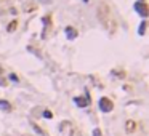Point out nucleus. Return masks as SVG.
<instances>
[{"mask_svg":"<svg viewBox=\"0 0 149 136\" xmlns=\"http://www.w3.org/2000/svg\"><path fill=\"white\" fill-rule=\"evenodd\" d=\"M0 109H2V111H10L11 106H10V103H8V101H3V99H0Z\"/></svg>","mask_w":149,"mask_h":136,"instance_id":"nucleus-5","label":"nucleus"},{"mask_svg":"<svg viewBox=\"0 0 149 136\" xmlns=\"http://www.w3.org/2000/svg\"><path fill=\"white\" fill-rule=\"evenodd\" d=\"M100 135H101L100 130H95V131H93V136H100Z\"/></svg>","mask_w":149,"mask_h":136,"instance_id":"nucleus-11","label":"nucleus"},{"mask_svg":"<svg viewBox=\"0 0 149 136\" xmlns=\"http://www.w3.org/2000/svg\"><path fill=\"white\" fill-rule=\"evenodd\" d=\"M85 2H88V0H85Z\"/></svg>","mask_w":149,"mask_h":136,"instance_id":"nucleus-13","label":"nucleus"},{"mask_svg":"<svg viewBox=\"0 0 149 136\" xmlns=\"http://www.w3.org/2000/svg\"><path fill=\"white\" fill-rule=\"evenodd\" d=\"M144 31H146V21H143L139 24V29H138V34L139 35H144Z\"/></svg>","mask_w":149,"mask_h":136,"instance_id":"nucleus-7","label":"nucleus"},{"mask_svg":"<svg viewBox=\"0 0 149 136\" xmlns=\"http://www.w3.org/2000/svg\"><path fill=\"white\" fill-rule=\"evenodd\" d=\"M14 26H16V23H11V24H10V29H8V31H14Z\"/></svg>","mask_w":149,"mask_h":136,"instance_id":"nucleus-10","label":"nucleus"},{"mask_svg":"<svg viewBox=\"0 0 149 136\" xmlns=\"http://www.w3.org/2000/svg\"><path fill=\"white\" fill-rule=\"evenodd\" d=\"M10 80H11V82H14V83H18V77L14 75V74H10Z\"/></svg>","mask_w":149,"mask_h":136,"instance_id":"nucleus-8","label":"nucleus"},{"mask_svg":"<svg viewBox=\"0 0 149 136\" xmlns=\"http://www.w3.org/2000/svg\"><path fill=\"white\" fill-rule=\"evenodd\" d=\"M2 72H3V67H2V66H0V74H2Z\"/></svg>","mask_w":149,"mask_h":136,"instance_id":"nucleus-12","label":"nucleus"},{"mask_svg":"<svg viewBox=\"0 0 149 136\" xmlns=\"http://www.w3.org/2000/svg\"><path fill=\"white\" fill-rule=\"evenodd\" d=\"M74 103H76L79 107H85V106H88V99L83 98V96H76V98H74Z\"/></svg>","mask_w":149,"mask_h":136,"instance_id":"nucleus-3","label":"nucleus"},{"mask_svg":"<svg viewBox=\"0 0 149 136\" xmlns=\"http://www.w3.org/2000/svg\"><path fill=\"white\" fill-rule=\"evenodd\" d=\"M98 106H100L101 112H111L112 109H114V104H112V101L109 98H101L100 101H98Z\"/></svg>","mask_w":149,"mask_h":136,"instance_id":"nucleus-1","label":"nucleus"},{"mask_svg":"<svg viewBox=\"0 0 149 136\" xmlns=\"http://www.w3.org/2000/svg\"><path fill=\"white\" fill-rule=\"evenodd\" d=\"M66 37L69 38V40L76 38V37H77V31H76V29H72V27H67V29H66Z\"/></svg>","mask_w":149,"mask_h":136,"instance_id":"nucleus-4","label":"nucleus"},{"mask_svg":"<svg viewBox=\"0 0 149 136\" xmlns=\"http://www.w3.org/2000/svg\"><path fill=\"white\" fill-rule=\"evenodd\" d=\"M43 117H47V119H51L53 115H51V112H50V111H45V112H43Z\"/></svg>","mask_w":149,"mask_h":136,"instance_id":"nucleus-9","label":"nucleus"},{"mask_svg":"<svg viewBox=\"0 0 149 136\" xmlns=\"http://www.w3.org/2000/svg\"><path fill=\"white\" fill-rule=\"evenodd\" d=\"M135 10H136V13H139L143 18L148 16V7H146L144 2H136V3H135Z\"/></svg>","mask_w":149,"mask_h":136,"instance_id":"nucleus-2","label":"nucleus"},{"mask_svg":"<svg viewBox=\"0 0 149 136\" xmlns=\"http://www.w3.org/2000/svg\"><path fill=\"white\" fill-rule=\"evenodd\" d=\"M32 128H34V131L37 133L38 136H48V135H45V133L42 131V130H40V126H37V125H35V123H32Z\"/></svg>","mask_w":149,"mask_h":136,"instance_id":"nucleus-6","label":"nucleus"}]
</instances>
